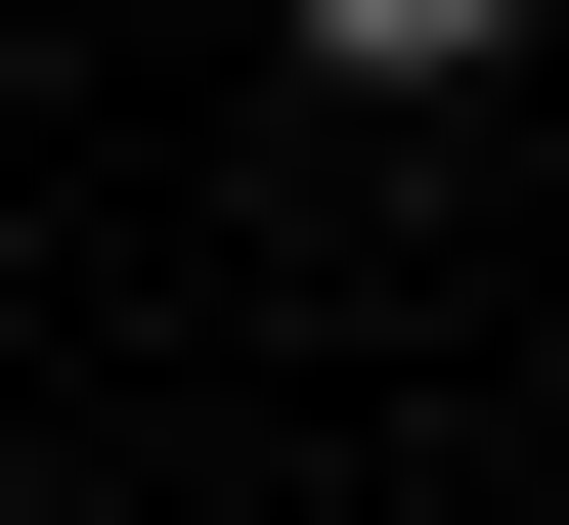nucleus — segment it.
Listing matches in <instances>:
<instances>
[{"instance_id": "obj_1", "label": "nucleus", "mask_w": 569, "mask_h": 525, "mask_svg": "<svg viewBox=\"0 0 569 525\" xmlns=\"http://www.w3.org/2000/svg\"><path fill=\"white\" fill-rule=\"evenodd\" d=\"M307 44H351V88H438V44H526V0H307Z\"/></svg>"}]
</instances>
